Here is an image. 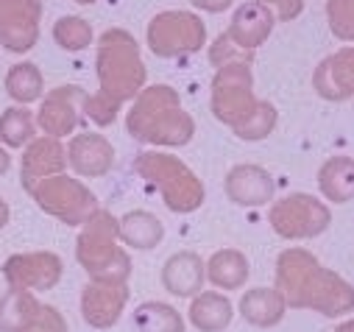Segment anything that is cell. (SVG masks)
I'll return each instance as SVG.
<instances>
[{"label":"cell","instance_id":"1","mask_svg":"<svg viewBox=\"0 0 354 332\" xmlns=\"http://www.w3.org/2000/svg\"><path fill=\"white\" fill-rule=\"evenodd\" d=\"M95 67L101 90L84 98V115L98 126H109L115 123L120 107L137 98L145 87V64L140 59L137 39L123 28L106 31L98 42Z\"/></svg>","mask_w":354,"mask_h":332},{"label":"cell","instance_id":"2","mask_svg":"<svg viewBox=\"0 0 354 332\" xmlns=\"http://www.w3.org/2000/svg\"><path fill=\"white\" fill-rule=\"evenodd\" d=\"M277 288L290 307L315 310L326 318H337L354 310V288L324 268L304 248H288L277 260Z\"/></svg>","mask_w":354,"mask_h":332},{"label":"cell","instance_id":"3","mask_svg":"<svg viewBox=\"0 0 354 332\" xmlns=\"http://www.w3.org/2000/svg\"><path fill=\"white\" fill-rule=\"evenodd\" d=\"M126 129L134 140L151 145H187L196 134V123L182 109L179 93L165 84L145 87L137 95Z\"/></svg>","mask_w":354,"mask_h":332},{"label":"cell","instance_id":"4","mask_svg":"<svg viewBox=\"0 0 354 332\" xmlns=\"http://www.w3.org/2000/svg\"><path fill=\"white\" fill-rule=\"evenodd\" d=\"M118 237L120 221L106 210H95L84 221L75 243V257L90 279L120 285L131 277V257L118 246Z\"/></svg>","mask_w":354,"mask_h":332},{"label":"cell","instance_id":"5","mask_svg":"<svg viewBox=\"0 0 354 332\" xmlns=\"http://www.w3.org/2000/svg\"><path fill=\"white\" fill-rule=\"evenodd\" d=\"M134 171L159 190L162 201L167 204V210L187 215L196 212L204 204V185L201 179L187 168L179 156L170 154H159V151H145L137 156Z\"/></svg>","mask_w":354,"mask_h":332},{"label":"cell","instance_id":"6","mask_svg":"<svg viewBox=\"0 0 354 332\" xmlns=\"http://www.w3.org/2000/svg\"><path fill=\"white\" fill-rule=\"evenodd\" d=\"M257 104L259 101L254 95L251 56H237L221 64L212 78V115L234 129L257 109Z\"/></svg>","mask_w":354,"mask_h":332},{"label":"cell","instance_id":"7","mask_svg":"<svg viewBox=\"0 0 354 332\" xmlns=\"http://www.w3.org/2000/svg\"><path fill=\"white\" fill-rule=\"evenodd\" d=\"M28 193L34 196V201L42 212L59 218L67 226H84L86 218H90L95 210H101L95 193L67 174L48 176L42 182H37Z\"/></svg>","mask_w":354,"mask_h":332},{"label":"cell","instance_id":"8","mask_svg":"<svg viewBox=\"0 0 354 332\" xmlns=\"http://www.w3.org/2000/svg\"><path fill=\"white\" fill-rule=\"evenodd\" d=\"M207 26L190 12H162L148 23V48L162 59H176L201 50Z\"/></svg>","mask_w":354,"mask_h":332},{"label":"cell","instance_id":"9","mask_svg":"<svg viewBox=\"0 0 354 332\" xmlns=\"http://www.w3.org/2000/svg\"><path fill=\"white\" fill-rule=\"evenodd\" d=\"M268 221L274 226V232L285 240H307V237H318L321 232H326L332 215L326 210L324 201H318L315 196H288L282 201H277L268 212Z\"/></svg>","mask_w":354,"mask_h":332},{"label":"cell","instance_id":"10","mask_svg":"<svg viewBox=\"0 0 354 332\" xmlns=\"http://www.w3.org/2000/svg\"><path fill=\"white\" fill-rule=\"evenodd\" d=\"M42 0H0V45L9 53H28L39 39Z\"/></svg>","mask_w":354,"mask_h":332},{"label":"cell","instance_id":"11","mask_svg":"<svg viewBox=\"0 0 354 332\" xmlns=\"http://www.w3.org/2000/svg\"><path fill=\"white\" fill-rule=\"evenodd\" d=\"M62 260L53 252H28L15 255L3 263V277L9 288L20 290H50L62 279Z\"/></svg>","mask_w":354,"mask_h":332},{"label":"cell","instance_id":"12","mask_svg":"<svg viewBox=\"0 0 354 332\" xmlns=\"http://www.w3.org/2000/svg\"><path fill=\"white\" fill-rule=\"evenodd\" d=\"M84 98H86V93L81 87H75V84L50 90L45 95V101H42L39 115H37L39 129L48 137L73 134L78 129V120H81V112H84Z\"/></svg>","mask_w":354,"mask_h":332},{"label":"cell","instance_id":"13","mask_svg":"<svg viewBox=\"0 0 354 332\" xmlns=\"http://www.w3.org/2000/svg\"><path fill=\"white\" fill-rule=\"evenodd\" d=\"M129 302L126 282H90L81 290V315L95 329H109L118 324L123 307Z\"/></svg>","mask_w":354,"mask_h":332},{"label":"cell","instance_id":"14","mask_svg":"<svg viewBox=\"0 0 354 332\" xmlns=\"http://www.w3.org/2000/svg\"><path fill=\"white\" fill-rule=\"evenodd\" d=\"M274 23H277V15H274V9L268 3H262V0H248V3H243L234 12L226 37L240 50H248L251 53V50H257L265 39L271 37Z\"/></svg>","mask_w":354,"mask_h":332},{"label":"cell","instance_id":"15","mask_svg":"<svg viewBox=\"0 0 354 332\" xmlns=\"http://www.w3.org/2000/svg\"><path fill=\"white\" fill-rule=\"evenodd\" d=\"M67 162H70V168L78 176L95 179V176L109 174L112 162H115V148H112V142L104 134L84 131V134H75L70 140V145H67Z\"/></svg>","mask_w":354,"mask_h":332},{"label":"cell","instance_id":"16","mask_svg":"<svg viewBox=\"0 0 354 332\" xmlns=\"http://www.w3.org/2000/svg\"><path fill=\"white\" fill-rule=\"evenodd\" d=\"M315 93L326 101H346L354 95V48H343L324 59L313 75Z\"/></svg>","mask_w":354,"mask_h":332},{"label":"cell","instance_id":"17","mask_svg":"<svg viewBox=\"0 0 354 332\" xmlns=\"http://www.w3.org/2000/svg\"><path fill=\"white\" fill-rule=\"evenodd\" d=\"M274 179L259 165H237L226 174V196L240 207H262L274 199Z\"/></svg>","mask_w":354,"mask_h":332},{"label":"cell","instance_id":"18","mask_svg":"<svg viewBox=\"0 0 354 332\" xmlns=\"http://www.w3.org/2000/svg\"><path fill=\"white\" fill-rule=\"evenodd\" d=\"M64 165H70V162H67V151L59 142V137L31 140L23 154V187L31 190L37 182L64 174Z\"/></svg>","mask_w":354,"mask_h":332},{"label":"cell","instance_id":"19","mask_svg":"<svg viewBox=\"0 0 354 332\" xmlns=\"http://www.w3.org/2000/svg\"><path fill=\"white\" fill-rule=\"evenodd\" d=\"M204 279H207V266L193 252L173 255L165 263V268H162V285H165V290L173 293V296H182V299L198 296Z\"/></svg>","mask_w":354,"mask_h":332},{"label":"cell","instance_id":"20","mask_svg":"<svg viewBox=\"0 0 354 332\" xmlns=\"http://www.w3.org/2000/svg\"><path fill=\"white\" fill-rule=\"evenodd\" d=\"M285 296L279 288H254L240 299V313L254 326H277L285 318Z\"/></svg>","mask_w":354,"mask_h":332},{"label":"cell","instance_id":"21","mask_svg":"<svg viewBox=\"0 0 354 332\" xmlns=\"http://www.w3.org/2000/svg\"><path fill=\"white\" fill-rule=\"evenodd\" d=\"M318 187L326 201L346 204L354 199V159L351 156H332L318 171Z\"/></svg>","mask_w":354,"mask_h":332},{"label":"cell","instance_id":"22","mask_svg":"<svg viewBox=\"0 0 354 332\" xmlns=\"http://www.w3.org/2000/svg\"><path fill=\"white\" fill-rule=\"evenodd\" d=\"M42 304L34 299L31 290L9 288L0 296V332H23L34 324Z\"/></svg>","mask_w":354,"mask_h":332},{"label":"cell","instance_id":"23","mask_svg":"<svg viewBox=\"0 0 354 332\" xmlns=\"http://www.w3.org/2000/svg\"><path fill=\"white\" fill-rule=\"evenodd\" d=\"M190 321L201 332H221L232 321V302L215 290L198 293L190 304Z\"/></svg>","mask_w":354,"mask_h":332},{"label":"cell","instance_id":"24","mask_svg":"<svg viewBox=\"0 0 354 332\" xmlns=\"http://www.w3.org/2000/svg\"><path fill=\"white\" fill-rule=\"evenodd\" d=\"M162 237H165V229H162L159 218L145 210H134L120 218V240L131 248H142L145 252V248L159 246Z\"/></svg>","mask_w":354,"mask_h":332},{"label":"cell","instance_id":"25","mask_svg":"<svg viewBox=\"0 0 354 332\" xmlns=\"http://www.w3.org/2000/svg\"><path fill=\"white\" fill-rule=\"evenodd\" d=\"M207 277L215 288L221 290H234L243 288V282L248 279V260L234 252V248H223V252H215L207 263Z\"/></svg>","mask_w":354,"mask_h":332},{"label":"cell","instance_id":"26","mask_svg":"<svg viewBox=\"0 0 354 332\" xmlns=\"http://www.w3.org/2000/svg\"><path fill=\"white\" fill-rule=\"evenodd\" d=\"M137 332H185V318L165 302H145L134 310Z\"/></svg>","mask_w":354,"mask_h":332},{"label":"cell","instance_id":"27","mask_svg":"<svg viewBox=\"0 0 354 332\" xmlns=\"http://www.w3.org/2000/svg\"><path fill=\"white\" fill-rule=\"evenodd\" d=\"M42 90H45V81H42V73L37 64L31 62H20L9 70L6 75V93L20 104H34L37 98H42Z\"/></svg>","mask_w":354,"mask_h":332},{"label":"cell","instance_id":"28","mask_svg":"<svg viewBox=\"0 0 354 332\" xmlns=\"http://www.w3.org/2000/svg\"><path fill=\"white\" fill-rule=\"evenodd\" d=\"M34 140V115L26 107H9L0 115V142L9 148L28 145Z\"/></svg>","mask_w":354,"mask_h":332},{"label":"cell","instance_id":"29","mask_svg":"<svg viewBox=\"0 0 354 332\" xmlns=\"http://www.w3.org/2000/svg\"><path fill=\"white\" fill-rule=\"evenodd\" d=\"M53 39H56V45L64 48V50H84L86 45L93 42V26L86 23V20H81V17L67 15V17L56 20V26H53Z\"/></svg>","mask_w":354,"mask_h":332},{"label":"cell","instance_id":"30","mask_svg":"<svg viewBox=\"0 0 354 332\" xmlns=\"http://www.w3.org/2000/svg\"><path fill=\"white\" fill-rule=\"evenodd\" d=\"M274 126H277V109H274V104H268V101H259L257 104V109L240 123V126H234L232 131L240 137V140H265L271 131H274Z\"/></svg>","mask_w":354,"mask_h":332},{"label":"cell","instance_id":"31","mask_svg":"<svg viewBox=\"0 0 354 332\" xmlns=\"http://www.w3.org/2000/svg\"><path fill=\"white\" fill-rule=\"evenodd\" d=\"M326 17H329V28L337 39L354 42V0H329Z\"/></svg>","mask_w":354,"mask_h":332},{"label":"cell","instance_id":"32","mask_svg":"<svg viewBox=\"0 0 354 332\" xmlns=\"http://www.w3.org/2000/svg\"><path fill=\"white\" fill-rule=\"evenodd\" d=\"M23 332H67V321L56 307L42 304L39 315L34 318V324L28 329H23Z\"/></svg>","mask_w":354,"mask_h":332},{"label":"cell","instance_id":"33","mask_svg":"<svg viewBox=\"0 0 354 332\" xmlns=\"http://www.w3.org/2000/svg\"><path fill=\"white\" fill-rule=\"evenodd\" d=\"M262 3H268L279 20H293L304 9V0H262Z\"/></svg>","mask_w":354,"mask_h":332},{"label":"cell","instance_id":"34","mask_svg":"<svg viewBox=\"0 0 354 332\" xmlns=\"http://www.w3.org/2000/svg\"><path fill=\"white\" fill-rule=\"evenodd\" d=\"M190 3H193L196 9H204V12L218 15V12H226V9L232 6V0H190Z\"/></svg>","mask_w":354,"mask_h":332},{"label":"cell","instance_id":"35","mask_svg":"<svg viewBox=\"0 0 354 332\" xmlns=\"http://www.w3.org/2000/svg\"><path fill=\"white\" fill-rule=\"evenodd\" d=\"M6 223H9V204L0 199V229H3Z\"/></svg>","mask_w":354,"mask_h":332},{"label":"cell","instance_id":"36","mask_svg":"<svg viewBox=\"0 0 354 332\" xmlns=\"http://www.w3.org/2000/svg\"><path fill=\"white\" fill-rule=\"evenodd\" d=\"M9 165H12V159H9V154H6L3 148H0V176H3V174L9 171Z\"/></svg>","mask_w":354,"mask_h":332},{"label":"cell","instance_id":"37","mask_svg":"<svg viewBox=\"0 0 354 332\" xmlns=\"http://www.w3.org/2000/svg\"><path fill=\"white\" fill-rule=\"evenodd\" d=\"M335 332H354V318H351V321H346V324H340Z\"/></svg>","mask_w":354,"mask_h":332},{"label":"cell","instance_id":"38","mask_svg":"<svg viewBox=\"0 0 354 332\" xmlns=\"http://www.w3.org/2000/svg\"><path fill=\"white\" fill-rule=\"evenodd\" d=\"M75 3H95V0H75Z\"/></svg>","mask_w":354,"mask_h":332}]
</instances>
